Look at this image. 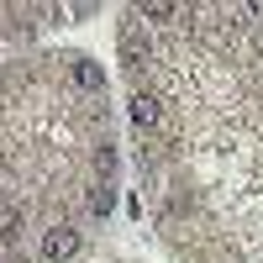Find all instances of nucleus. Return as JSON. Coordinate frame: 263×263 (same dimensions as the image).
Instances as JSON below:
<instances>
[{"label": "nucleus", "mask_w": 263, "mask_h": 263, "mask_svg": "<svg viewBox=\"0 0 263 263\" xmlns=\"http://www.w3.org/2000/svg\"><path fill=\"white\" fill-rule=\"evenodd\" d=\"M11 237H21V205L0 200V242H11Z\"/></svg>", "instance_id": "6"}, {"label": "nucleus", "mask_w": 263, "mask_h": 263, "mask_svg": "<svg viewBox=\"0 0 263 263\" xmlns=\"http://www.w3.org/2000/svg\"><path fill=\"white\" fill-rule=\"evenodd\" d=\"M132 16H137V21H147V27H163V21H174V16H179V6H168V0H147V6H137Z\"/></svg>", "instance_id": "5"}, {"label": "nucleus", "mask_w": 263, "mask_h": 263, "mask_svg": "<svg viewBox=\"0 0 263 263\" xmlns=\"http://www.w3.org/2000/svg\"><path fill=\"white\" fill-rule=\"evenodd\" d=\"M111 205H116V190H111V184H95V195H90V211H95V216H111Z\"/></svg>", "instance_id": "7"}, {"label": "nucleus", "mask_w": 263, "mask_h": 263, "mask_svg": "<svg viewBox=\"0 0 263 263\" xmlns=\"http://www.w3.org/2000/svg\"><path fill=\"white\" fill-rule=\"evenodd\" d=\"M121 63H126V69H142V63H153V32L142 27L137 16L121 21Z\"/></svg>", "instance_id": "1"}, {"label": "nucleus", "mask_w": 263, "mask_h": 263, "mask_svg": "<svg viewBox=\"0 0 263 263\" xmlns=\"http://www.w3.org/2000/svg\"><path fill=\"white\" fill-rule=\"evenodd\" d=\"M74 253H79V232H74V227L42 232V258H48V263H69Z\"/></svg>", "instance_id": "2"}, {"label": "nucleus", "mask_w": 263, "mask_h": 263, "mask_svg": "<svg viewBox=\"0 0 263 263\" xmlns=\"http://www.w3.org/2000/svg\"><path fill=\"white\" fill-rule=\"evenodd\" d=\"M132 121H137L142 132H153V126H158V121H163V105H158V100H153L147 90H137V95H132Z\"/></svg>", "instance_id": "3"}, {"label": "nucleus", "mask_w": 263, "mask_h": 263, "mask_svg": "<svg viewBox=\"0 0 263 263\" xmlns=\"http://www.w3.org/2000/svg\"><path fill=\"white\" fill-rule=\"evenodd\" d=\"M69 69H74V79H79V90H105V69H100V63H90V58H74Z\"/></svg>", "instance_id": "4"}]
</instances>
